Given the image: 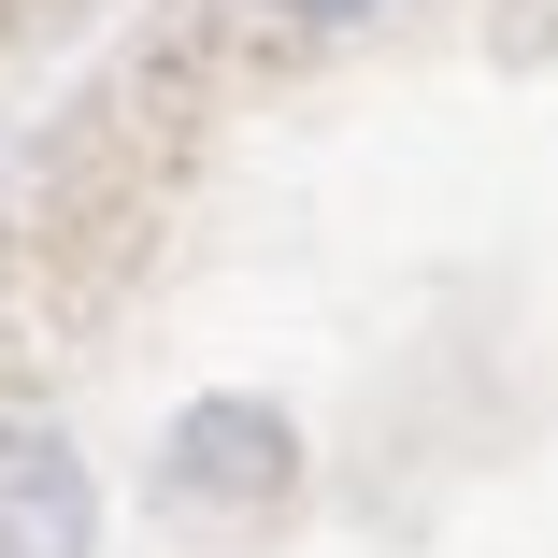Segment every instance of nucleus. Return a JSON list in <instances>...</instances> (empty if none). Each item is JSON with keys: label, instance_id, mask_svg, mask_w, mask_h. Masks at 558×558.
I'll return each mask as SVG.
<instances>
[{"label": "nucleus", "instance_id": "nucleus-2", "mask_svg": "<svg viewBox=\"0 0 558 558\" xmlns=\"http://www.w3.org/2000/svg\"><path fill=\"white\" fill-rule=\"evenodd\" d=\"M0 558H100V473L44 415H0Z\"/></svg>", "mask_w": 558, "mask_h": 558}, {"label": "nucleus", "instance_id": "nucleus-3", "mask_svg": "<svg viewBox=\"0 0 558 558\" xmlns=\"http://www.w3.org/2000/svg\"><path fill=\"white\" fill-rule=\"evenodd\" d=\"M387 0H272V29H301V44H344V29H373Z\"/></svg>", "mask_w": 558, "mask_h": 558}, {"label": "nucleus", "instance_id": "nucleus-1", "mask_svg": "<svg viewBox=\"0 0 558 558\" xmlns=\"http://www.w3.org/2000/svg\"><path fill=\"white\" fill-rule=\"evenodd\" d=\"M158 515H186V530H258V515H287L301 501V429H287V401H258V387H201L172 429H158Z\"/></svg>", "mask_w": 558, "mask_h": 558}]
</instances>
